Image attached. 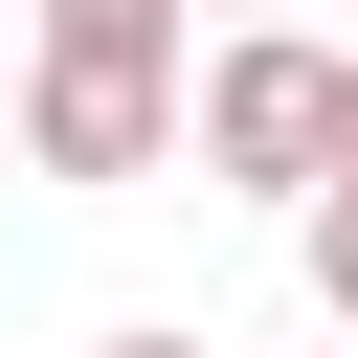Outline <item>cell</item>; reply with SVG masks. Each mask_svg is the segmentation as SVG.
Here are the masks:
<instances>
[{
  "instance_id": "cell-8",
  "label": "cell",
  "mask_w": 358,
  "mask_h": 358,
  "mask_svg": "<svg viewBox=\"0 0 358 358\" xmlns=\"http://www.w3.org/2000/svg\"><path fill=\"white\" fill-rule=\"evenodd\" d=\"M336 358H358V336H336Z\"/></svg>"
},
{
  "instance_id": "cell-1",
  "label": "cell",
  "mask_w": 358,
  "mask_h": 358,
  "mask_svg": "<svg viewBox=\"0 0 358 358\" xmlns=\"http://www.w3.org/2000/svg\"><path fill=\"white\" fill-rule=\"evenodd\" d=\"M0 112H22V179H90V201L157 179L179 157V0H45Z\"/></svg>"
},
{
  "instance_id": "cell-3",
  "label": "cell",
  "mask_w": 358,
  "mask_h": 358,
  "mask_svg": "<svg viewBox=\"0 0 358 358\" xmlns=\"http://www.w3.org/2000/svg\"><path fill=\"white\" fill-rule=\"evenodd\" d=\"M291 246H313V313L358 336V179H313V201H291Z\"/></svg>"
},
{
  "instance_id": "cell-6",
  "label": "cell",
  "mask_w": 358,
  "mask_h": 358,
  "mask_svg": "<svg viewBox=\"0 0 358 358\" xmlns=\"http://www.w3.org/2000/svg\"><path fill=\"white\" fill-rule=\"evenodd\" d=\"M224 22H268V0H224Z\"/></svg>"
},
{
  "instance_id": "cell-5",
  "label": "cell",
  "mask_w": 358,
  "mask_h": 358,
  "mask_svg": "<svg viewBox=\"0 0 358 358\" xmlns=\"http://www.w3.org/2000/svg\"><path fill=\"white\" fill-rule=\"evenodd\" d=\"M336 179H358V45H336Z\"/></svg>"
},
{
  "instance_id": "cell-2",
  "label": "cell",
  "mask_w": 358,
  "mask_h": 358,
  "mask_svg": "<svg viewBox=\"0 0 358 358\" xmlns=\"http://www.w3.org/2000/svg\"><path fill=\"white\" fill-rule=\"evenodd\" d=\"M179 157L246 179V201H313V179H336V45H313V22H224L201 90H179Z\"/></svg>"
},
{
  "instance_id": "cell-4",
  "label": "cell",
  "mask_w": 358,
  "mask_h": 358,
  "mask_svg": "<svg viewBox=\"0 0 358 358\" xmlns=\"http://www.w3.org/2000/svg\"><path fill=\"white\" fill-rule=\"evenodd\" d=\"M90 358H224V336H179V313H157V336H90Z\"/></svg>"
},
{
  "instance_id": "cell-7",
  "label": "cell",
  "mask_w": 358,
  "mask_h": 358,
  "mask_svg": "<svg viewBox=\"0 0 358 358\" xmlns=\"http://www.w3.org/2000/svg\"><path fill=\"white\" fill-rule=\"evenodd\" d=\"M0 157H22V112H0Z\"/></svg>"
}]
</instances>
